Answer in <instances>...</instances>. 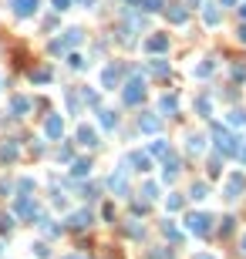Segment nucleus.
<instances>
[{
	"mask_svg": "<svg viewBox=\"0 0 246 259\" xmlns=\"http://www.w3.org/2000/svg\"><path fill=\"white\" fill-rule=\"evenodd\" d=\"M212 131H216V148H219L223 155H236V148H240V138H236L233 131H226L223 125H216Z\"/></svg>",
	"mask_w": 246,
	"mask_h": 259,
	"instance_id": "nucleus-1",
	"label": "nucleus"
},
{
	"mask_svg": "<svg viewBox=\"0 0 246 259\" xmlns=\"http://www.w3.org/2000/svg\"><path fill=\"white\" fill-rule=\"evenodd\" d=\"M122 98H125V105H138V101L145 98V81H138V77L128 81V84H125V91H122Z\"/></svg>",
	"mask_w": 246,
	"mask_h": 259,
	"instance_id": "nucleus-2",
	"label": "nucleus"
},
{
	"mask_svg": "<svg viewBox=\"0 0 246 259\" xmlns=\"http://www.w3.org/2000/svg\"><path fill=\"white\" fill-rule=\"evenodd\" d=\"M209 216L206 212H192L189 219H186V225H189V232H196V236H209Z\"/></svg>",
	"mask_w": 246,
	"mask_h": 259,
	"instance_id": "nucleus-3",
	"label": "nucleus"
},
{
	"mask_svg": "<svg viewBox=\"0 0 246 259\" xmlns=\"http://www.w3.org/2000/svg\"><path fill=\"white\" fill-rule=\"evenodd\" d=\"M10 7H14L17 17H34L38 7H41V0H10Z\"/></svg>",
	"mask_w": 246,
	"mask_h": 259,
	"instance_id": "nucleus-4",
	"label": "nucleus"
},
{
	"mask_svg": "<svg viewBox=\"0 0 246 259\" xmlns=\"http://www.w3.org/2000/svg\"><path fill=\"white\" fill-rule=\"evenodd\" d=\"M44 131H47V138H61V135H64V118H61V114H51V118L44 121Z\"/></svg>",
	"mask_w": 246,
	"mask_h": 259,
	"instance_id": "nucleus-5",
	"label": "nucleus"
},
{
	"mask_svg": "<svg viewBox=\"0 0 246 259\" xmlns=\"http://www.w3.org/2000/svg\"><path fill=\"white\" fill-rule=\"evenodd\" d=\"M78 145L95 148V145H98V131H95V128H88V125H81V128H78Z\"/></svg>",
	"mask_w": 246,
	"mask_h": 259,
	"instance_id": "nucleus-6",
	"label": "nucleus"
},
{
	"mask_svg": "<svg viewBox=\"0 0 246 259\" xmlns=\"http://www.w3.org/2000/svg\"><path fill=\"white\" fill-rule=\"evenodd\" d=\"M240 192H243V175L236 172V175H229V182H226V199H240Z\"/></svg>",
	"mask_w": 246,
	"mask_h": 259,
	"instance_id": "nucleus-7",
	"label": "nucleus"
},
{
	"mask_svg": "<svg viewBox=\"0 0 246 259\" xmlns=\"http://www.w3.org/2000/svg\"><path fill=\"white\" fill-rule=\"evenodd\" d=\"M108 185H112V192H122V195H125V192H128V182H125V168H118L112 179H108Z\"/></svg>",
	"mask_w": 246,
	"mask_h": 259,
	"instance_id": "nucleus-8",
	"label": "nucleus"
},
{
	"mask_svg": "<svg viewBox=\"0 0 246 259\" xmlns=\"http://www.w3.org/2000/svg\"><path fill=\"white\" fill-rule=\"evenodd\" d=\"M128 162L135 165V172H149V168H152L149 155H142V151H132V155H128Z\"/></svg>",
	"mask_w": 246,
	"mask_h": 259,
	"instance_id": "nucleus-9",
	"label": "nucleus"
},
{
	"mask_svg": "<svg viewBox=\"0 0 246 259\" xmlns=\"http://www.w3.org/2000/svg\"><path fill=\"white\" fill-rule=\"evenodd\" d=\"M17 212H20V216H27V219H34V216H38V205L20 195V199H17Z\"/></svg>",
	"mask_w": 246,
	"mask_h": 259,
	"instance_id": "nucleus-10",
	"label": "nucleus"
},
{
	"mask_svg": "<svg viewBox=\"0 0 246 259\" xmlns=\"http://www.w3.org/2000/svg\"><path fill=\"white\" fill-rule=\"evenodd\" d=\"M165 47H169V37H149V40H145V51H152V54H155V51H165Z\"/></svg>",
	"mask_w": 246,
	"mask_h": 259,
	"instance_id": "nucleus-11",
	"label": "nucleus"
},
{
	"mask_svg": "<svg viewBox=\"0 0 246 259\" xmlns=\"http://www.w3.org/2000/svg\"><path fill=\"white\" fill-rule=\"evenodd\" d=\"M186 17H189V14L182 10V3H169V20L172 24H186Z\"/></svg>",
	"mask_w": 246,
	"mask_h": 259,
	"instance_id": "nucleus-12",
	"label": "nucleus"
},
{
	"mask_svg": "<svg viewBox=\"0 0 246 259\" xmlns=\"http://www.w3.org/2000/svg\"><path fill=\"white\" fill-rule=\"evenodd\" d=\"M68 222H71L75 229H84V225H91V222H95V219H91V212H75V216H71V219H68Z\"/></svg>",
	"mask_w": 246,
	"mask_h": 259,
	"instance_id": "nucleus-13",
	"label": "nucleus"
},
{
	"mask_svg": "<svg viewBox=\"0 0 246 259\" xmlns=\"http://www.w3.org/2000/svg\"><path fill=\"white\" fill-rule=\"evenodd\" d=\"M203 17H206V24H209V27H216V24H219V7H216V3H206Z\"/></svg>",
	"mask_w": 246,
	"mask_h": 259,
	"instance_id": "nucleus-14",
	"label": "nucleus"
},
{
	"mask_svg": "<svg viewBox=\"0 0 246 259\" xmlns=\"http://www.w3.org/2000/svg\"><path fill=\"white\" fill-rule=\"evenodd\" d=\"M115 125H118V114H115V111H101V128L112 131Z\"/></svg>",
	"mask_w": 246,
	"mask_h": 259,
	"instance_id": "nucleus-15",
	"label": "nucleus"
},
{
	"mask_svg": "<svg viewBox=\"0 0 246 259\" xmlns=\"http://www.w3.org/2000/svg\"><path fill=\"white\" fill-rule=\"evenodd\" d=\"M152 155H159V158H165V155H169V145H165L162 138H155V142H152Z\"/></svg>",
	"mask_w": 246,
	"mask_h": 259,
	"instance_id": "nucleus-16",
	"label": "nucleus"
},
{
	"mask_svg": "<svg viewBox=\"0 0 246 259\" xmlns=\"http://www.w3.org/2000/svg\"><path fill=\"white\" fill-rule=\"evenodd\" d=\"M149 71H152V74H159V77H162V74H169V61H152Z\"/></svg>",
	"mask_w": 246,
	"mask_h": 259,
	"instance_id": "nucleus-17",
	"label": "nucleus"
},
{
	"mask_svg": "<svg viewBox=\"0 0 246 259\" xmlns=\"http://www.w3.org/2000/svg\"><path fill=\"white\" fill-rule=\"evenodd\" d=\"M138 128H142V131H159V118H152V114H149V118H142Z\"/></svg>",
	"mask_w": 246,
	"mask_h": 259,
	"instance_id": "nucleus-18",
	"label": "nucleus"
},
{
	"mask_svg": "<svg viewBox=\"0 0 246 259\" xmlns=\"http://www.w3.org/2000/svg\"><path fill=\"white\" fill-rule=\"evenodd\" d=\"M31 81L44 84V81H51V71H47V68H41V71H31Z\"/></svg>",
	"mask_w": 246,
	"mask_h": 259,
	"instance_id": "nucleus-19",
	"label": "nucleus"
},
{
	"mask_svg": "<svg viewBox=\"0 0 246 259\" xmlns=\"http://www.w3.org/2000/svg\"><path fill=\"white\" fill-rule=\"evenodd\" d=\"M203 148H206V142H203L199 135H189V151H196V155H199Z\"/></svg>",
	"mask_w": 246,
	"mask_h": 259,
	"instance_id": "nucleus-20",
	"label": "nucleus"
},
{
	"mask_svg": "<svg viewBox=\"0 0 246 259\" xmlns=\"http://www.w3.org/2000/svg\"><path fill=\"white\" fill-rule=\"evenodd\" d=\"M71 172L81 179V175H88V172H91V162H75V168H71Z\"/></svg>",
	"mask_w": 246,
	"mask_h": 259,
	"instance_id": "nucleus-21",
	"label": "nucleus"
},
{
	"mask_svg": "<svg viewBox=\"0 0 246 259\" xmlns=\"http://www.w3.org/2000/svg\"><path fill=\"white\" fill-rule=\"evenodd\" d=\"M101 81H105V88H112L115 81H118V71H115V68H108V71H105V77H101Z\"/></svg>",
	"mask_w": 246,
	"mask_h": 259,
	"instance_id": "nucleus-22",
	"label": "nucleus"
},
{
	"mask_svg": "<svg viewBox=\"0 0 246 259\" xmlns=\"http://www.w3.org/2000/svg\"><path fill=\"white\" fill-rule=\"evenodd\" d=\"M175 108H179V101H175V98H169V94H165V98H162V111H169V114H172V111H175Z\"/></svg>",
	"mask_w": 246,
	"mask_h": 259,
	"instance_id": "nucleus-23",
	"label": "nucleus"
},
{
	"mask_svg": "<svg viewBox=\"0 0 246 259\" xmlns=\"http://www.w3.org/2000/svg\"><path fill=\"white\" fill-rule=\"evenodd\" d=\"M209 74H212V61H206V64L196 68V77H209Z\"/></svg>",
	"mask_w": 246,
	"mask_h": 259,
	"instance_id": "nucleus-24",
	"label": "nucleus"
},
{
	"mask_svg": "<svg viewBox=\"0 0 246 259\" xmlns=\"http://www.w3.org/2000/svg\"><path fill=\"white\" fill-rule=\"evenodd\" d=\"M162 232H165V236H169V239H179V229H175V225H172V222H165V225H162Z\"/></svg>",
	"mask_w": 246,
	"mask_h": 259,
	"instance_id": "nucleus-25",
	"label": "nucleus"
},
{
	"mask_svg": "<svg viewBox=\"0 0 246 259\" xmlns=\"http://www.w3.org/2000/svg\"><path fill=\"white\" fill-rule=\"evenodd\" d=\"M192 199H206V185H203V182L192 185Z\"/></svg>",
	"mask_w": 246,
	"mask_h": 259,
	"instance_id": "nucleus-26",
	"label": "nucleus"
},
{
	"mask_svg": "<svg viewBox=\"0 0 246 259\" xmlns=\"http://www.w3.org/2000/svg\"><path fill=\"white\" fill-rule=\"evenodd\" d=\"M27 108H31V105H27V98H17V101H14V111H17V114H24Z\"/></svg>",
	"mask_w": 246,
	"mask_h": 259,
	"instance_id": "nucleus-27",
	"label": "nucleus"
},
{
	"mask_svg": "<svg viewBox=\"0 0 246 259\" xmlns=\"http://www.w3.org/2000/svg\"><path fill=\"white\" fill-rule=\"evenodd\" d=\"M14 155H17V148H14V145H3V151H0V158H3V162H7V158H14Z\"/></svg>",
	"mask_w": 246,
	"mask_h": 259,
	"instance_id": "nucleus-28",
	"label": "nucleus"
},
{
	"mask_svg": "<svg viewBox=\"0 0 246 259\" xmlns=\"http://www.w3.org/2000/svg\"><path fill=\"white\" fill-rule=\"evenodd\" d=\"M142 7H145V10H159V7H162V0H142Z\"/></svg>",
	"mask_w": 246,
	"mask_h": 259,
	"instance_id": "nucleus-29",
	"label": "nucleus"
},
{
	"mask_svg": "<svg viewBox=\"0 0 246 259\" xmlns=\"http://www.w3.org/2000/svg\"><path fill=\"white\" fill-rule=\"evenodd\" d=\"M233 125H246V114H243V111H233Z\"/></svg>",
	"mask_w": 246,
	"mask_h": 259,
	"instance_id": "nucleus-30",
	"label": "nucleus"
},
{
	"mask_svg": "<svg viewBox=\"0 0 246 259\" xmlns=\"http://www.w3.org/2000/svg\"><path fill=\"white\" fill-rule=\"evenodd\" d=\"M51 3H54V10L61 14V10H68V3H71V0H51Z\"/></svg>",
	"mask_w": 246,
	"mask_h": 259,
	"instance_id": "nucleus-31",
	"label": "nucleus"
},
{
	"mask_svg": "<svg viewBox=\"0 0 246 259\" xmlns=\"http://www.w3.org/2000/svg\"><path fill=\"white\" fill-rule=\"evenodd\" d=\"M175 209H182V199L175 195V199H169V212H175Z\"/></svg>",
	"mask_w": 246,
	"mask_h": 259,
	"instance_id": "nucleus-32",
	"label": "nucleus"
},
{
	"mask_svg": "<svg viewBox=\"0 0 246 259\" xmlns=\"http://www.w3.org/2000/svg\"><path fill=\"white\" fill-rule=\"evenodd\" d=\"M10 225H14V222L7 219V216H0V232H7V229H10Z\"/></svg>",
	"mask_w": 246,
	"mask_h": 259,
	"instance_id": "nucleus-33",
	"label": "nucleus"
},
{
	"mask_svg": "<svg viewBox=\"0 0 246 259\" xmlns=\"http://www.w3.org/2000/svg\"><path fill=\"white\" fill-rule=\"evenodd\" d=\"M236 151H240V158H243V162H246V145H243V148H236Z\"/></svg>",
	"mask_w": 246,
	"mask_h": 259,
	"instance_id": "nucleus-34",
	"label": "nucleus"
},
{
	"mask_svg": "<svg viewBox=\"0 0 246 259\" xmlns=\"http://www.w3.org/2000/svg\"><path fill=\"white\" fill-rule=\"evenodd\" d=\"M196 259H212V256H209V253H199V256H196Z\"/></svg>",
	"mask_w": 246,
	"mask_h": 259,
	"instance_id": "nucleus-35",
	"label": "nucleus"
},
{
	"mask_svg": "<svg viewBox=\"0 0 246 259\" xmlns=\"http://www.w3.org/2000/svg\"><path fill=\"white\" fill-rule=\"evenodd\" d=\"M240 40H246V27H243V31H240Z\"/></svg>",
	"mask_w": 246,
	"mask_h": 259,
	"instance_id": "nucleus-36",
	"label": "nucleus"
},
{
	"mask_svg": "<svg viewBox=\"0 0 246 259\" xmlns=\"http://www.w3.org/2000/svg\"><path fill=\"white\" fill-rule=\"evenodd\" d=\"M64 259H88V256H64Z\"/></svg>",
	"mask_w": 246,
	"mask_h": 259,
	"instance_id": "nucleus-37",
	"label": "nucleus"
},
{
	"mask_svg": "<svg viewBox=\"0 0 246 259\" xmlns=\"http://www.w3.org/2000/svg\"><path fill=\"white\" fill-rule=\"evenodd\" d=\"M243 17H246V7H243Z\"/></svg>",
	"mask_w": 246,
	"mask_h": 259,
	"instance_id": "nucleus-38",
	"label": "nucleus"
},
{
	"mask_svg": "<svg viewBox=\"0 0 246 259\" xmlns=\"http://www.w3.org/2000/svg\"><path fill=\"white\" fill-rule=\"evenodd\" d=\"M243 249H246V239H243Z\"/></svg>",
	"mask_w": 246,
	"mask_h": 259,
	"instance_id": "nucleus-39",
	"label": "nucleus"
}]
</instances>
